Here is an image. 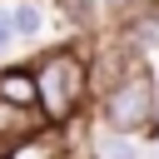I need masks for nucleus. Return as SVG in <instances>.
<instances>
[{
    "instance_id": "obj_1",
    "label": "nucleus",
    "mask_w": 159,
    "mask_h": 159,
    "mask_svg": "<svg viewBox=\"0 0 159 159\" xmlns=\"http://www.w3.org/2000/svg\"><path fill=\"white\" fill-rule=\"evenodd\" d=\"M35 80H40V119L65 134L80 119L94 114V80H89V50L80 40H55L45 45L35 60Z\"/></svg>"
},
{
    "instance_id": "obj_2",
    "label": "nucleus",
    "mask_w": 159,
    "mask_h": 159,
    "mask_svg": "<svg viewBox=\"0 0 159 159\" xmlns=\"http://www.w3.org/2000/svg\"><path fill=\"white\" fill-rule=\"evenodd\" d=\"M94 119L129 139H159V80H154L149 55H139L124 70V80L94 104Z\"/></svg>"
},
{
    "instance_id": "obj_3",
    "label": "nucleus",
    "mask_w": 159,
    "mask_h": 159,
    "mask_svg": "<svg viewBox=\"0 0 159 159\" xmlns=\"http://www.w3.org/2000/svg\"><path fill=\"white\" fill-rule=\"evenodd\" d=\"M65 144H70L75 159H144V154H139V139H129V134L99 124L94 114L80 119L75 129H65Z\"/></svg>"
},
{
    "instance_id": "obj_4",
    "label": "nucleus",
    "mask_w": 159,
    "mask_h": 159,
    "mask_svg": "<svg viewBox=\"0 0 159 159\" xmlns=\"http://www.w3.org/2000/svg\"><path fill=\"white\" fill-rule=\"evenodd\" d=\"M0 99L15 104V109H40V80H35V65L15 60V65H0Z\"/></svg>"
},
{
    "instance_id": "obj_5",
    "label": "nucleus",
    "mask_w": 159,
    "mask_h": 159,
    "mask_svg": "<svg viewBox=\"0 0 159 159\" xmlns=\"http://www.w3.org/2000/svg\"><path fill=\"white\" fill-rule=\"evenodd\" d=\"M45 129H50V124L40 119V109H15V104L0 99V149L20 144V139H30V134H45Z\"/></svg>"
},
{
    "instance_id": "obj_6",
    "label": "nucleus",
    "mask_w": 159,
    "mask_h": 159,
    "mask_svg": "<svg viewBox=\"0 0 159 159\" xmlns=\"http://www.w3.org/2000/svg\"><path fill=\"white\" fill-rule=\"evenodd\" d=\"M0 159H75V154H70L65 134L45 129V134H30V139H20V144L0 149Z\"/></svg>"
},
{
    "instance_id": "obj_7",
    "label": "nucleus",
    "mask_w": 159,
    "mask_h": 159,
    "mask_svg": "<svg viewBox=\"0 0 159 159\" xmlns=\"http://www.w3.org/2000/svg\"><path fill=\"white\" fill-rule=\"evenodd\" d=\"M10 10H15V35H20V40H40V30H45V5H40V0H10Z\"/></svg>"
},
{
    "instance_id": "obj_8",
    "label": "nucleus",
    "mask_w": 159,
    "mask_h": 159,
    "mask_svg": "<svg viewBox=\"0 0 159 159\" xmlns=\"http://www.w3.org/2000/svg\"><path fill=\"white\" fill-rule=\"evenodd\" d=\"M10 45H20V35H15V10L0 5V55H5Z\"/></svg>"
},
{
    "instance_id": "obj_9",
    "label": "nucleus",
    "mask_w": 159,
    "mask_h": 159,
    "mask_svg": "<svg viewBox=\"0 0 159 159\" xmlns=\"http://www.w3.org/2000/svg\"><path fill=\"white\" fill-rule=\"evenodd\" d=\"M154 159H159V154H154Z\"/></svg>"
}]
</instances>
